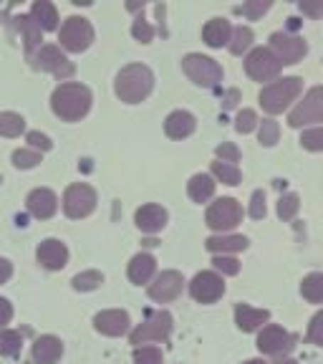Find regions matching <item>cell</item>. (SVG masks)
Segmentation results:
<instances>
[{
  "label": "cell",
  "instance_id": "cell-1",
  "mask_svg": "<svg viewBox=\"0 0 323 364\" xmlns=\"http://www.w3.org/2000/svg\"><path fill=\"white\" fill-rule=\"evenodd\" d=\"M154 86V76L144 63H129L119 71L116 81H114V91L116 97L126 104H139L149 97V91Z\"/></svg>",
  "mask_w": 323,
  "mask_h": 364
},
{
  "label": "cell",
  "instance_id": "cell-2",
  "mask_svg": "<svg viewBox=\"0 0 323 364\" xmlns=\"http://www.w3.org/2000/svg\"><path fill=\"white\" fill-rule=\"evenodd\" d=\"M51 107L63 122H76L86 117V112L91 109V91L84 84L68 81V84H61L53 91Z\"/></svg>",
  "mask_w": 323,
  "mask_h": 364
},
{
  "label": "cell",
  "instance_id": "cell-3",
  "mask_svg": "<svg viewBox=\"0 0 323 364\" xmlns=\"http://www.w3.org/2000/svg\"><path fill=\"white\" fill-rule=\"evenodd\" d=\"M303 89V81L298 76H288V79L273 81L270 86L261 91V104L268 114H280L283 109H288L290 104L298 99Z\"/></svg>",
  "mask_w": 323,
  "mask_h": 364
},
{
  "label": "cell",
  "instance_id": "cell-4",
  "mask_svg": "<svg viewBox=\"0 0 323 364\" xmlns=\"http://www.w3.org/2000/svg\"><path fill=\"white\" fill-rule=\"evenodd\" d=\"M182 68L185 74L195 81L197 86H204V89H215L222 81V68L215 58L202 56V53H190V56L182 58Z\"/></svg>",
  "mask_w": 323,
  "mask_h": 364
},
{
  "label": "cell",
  "instance_id": "cell-5",
  "mask_svg": "<svg viewBox=\"0 0 323 364\" xmlns=\"http://www.w3.org/2000/svg\"><path fill=\"white\" fill-rule=\"evenodd\" d=\"M207 225L217 233H225V230H233L240 220H243V208H240L238 200L233 198H220L210 205V210L204 215Z\"/></svg>",
  "mask_w": 323,
  "mask_h": 364
},
{
  "label": "cell",
  "instance_id": "cell-6",
  "mask_svg": "<svg viewBox=\"0 0 323 364\" xmlns=\"http://www.w3.org/2000/svg\"><path fill=\"white\" fill-rule=\"evenodd\" d=\"M61 46L66 51H74V53H81L86 51L94 41V28H91V23L86 18H79V16H71L66 23H63L61 28V36H58Z\"/></svg>",
  "mask_w": 323,
  "mask_h": 364
},
{
  "label": "cell",
  "instance_id": "cell-7",
  "mask_svg": "<svg viewBox=\"0 0 323 364\" xmlns=\"http://www.w3.org/2000/svg\"><path fill=\"white\" fill-rule=\"evenodd\" d=\"M318 122H323V86H313L288 117V124L295 129L306 124H318Z\"/></svg>",
  "mask_w": 323,
  "mask_h": 364
},
{
  "label": "cell",
  "instance_id": "cell-8",
  "mask_svg": "<svg viewBox=\"0 0 323 364\" xmlns=\"http://www.w3.org/2000/svg\"><path fill=\"white\" fill-rule=\"evenodd\" d=\"M170 334H172V316L167 311H157L139 329L131 331V344L142 347L147 341H167Z\"/></svg>",
  "mask_w": 323,
  "mask_h": 364
},
{
  "label": "cell",
  "instance_id": "cell-9",
  "mask_svg": "<svg viewBox=\"0 0 323 364\" xmlns=\"http://www.w3.org/2000/svg\"><path fill=\"white\" fill-rule=\"evenodd\" d=\"M94 208H97V193L89 185H84V182L71 185L66 190V195H63V210H66L68 218H74V220L94 213Z\"/></svg>",
  "mask_w": 323,
  "mask_h": 364
},
{
  "label": "cell",
  "instance_id": "cell-10",
  "mask_svg": "<svg viewBox=\"0 0 323 364\" xmlns=\"http://www.w3.org/2000/svg\"><path fill=\"white\" fill-rule=\"evenodd\" d=\"M280 68H283V63L273 56L270 48H256V51H250V56L245 58V71H248L250 79L256 81L275 79L280 74Z\"/></svg>",
  "mask_w": 323,
  "mask_h": 364
},
{
  "label": "cell",
  "instance_id": "cell-11",
  "mask_svg": "<svg viewBox=\"0 0 323 364\" xmlns=\"http://www.w3.org/2000/svg\"><path fill=\"white\" fill-rule=\"evenodd\" d=\"M270 51L283 66H290V63H298L303 56H306L308 46H306V41L298 38V36H290V33L278 31V33L270 36Z\"/></svg>",
  "mask_w": 323,
  "mask_h": 364
},
{
  "label": "cell",
  "instance_id": "cell-12",
  "mask_svg": "<svg viewBox=\"0 0 323 364\" xmlns=\"http://www.w3.org/2000/svg\"><path fill=\"white\" fill-rule=\"evenodd\" d=\"M190 294H192L195 301L199 304H215L222 294H225V284H222V276H217L215 271H202L197 273L190 284Z\"/></svg>",
  "mask_w": 323,
  "mask_h": 364
},
{
  "label": "cell",
  "instance_id": "cell-13",
  "mask_svg": "<svg viewBox=\"0 0 323 364\" xmlns=\"http://www.w3.org/2000/svg\"><path fill=\"white\" fill-rule=\"evenodd\" d=\"M33 66L40 68V71H51L58 79H68V76L74 74V63L63 56L58 46H43L38 51V56H35Z\"/></svg>",
  "mask_w": 323,
  "mask_h": 364
},
{
  "label": "cell",
  "instance_id": "cell-14",
  "mask_svg": "<svg viewBox=\"0 0 323 364\" xmlns=\"http://www.w3.org/2000/svg\"><path fill=\"white\" fill-rule=\"evenodd\" d=\"M293 341L295 339L285 329H280V326H275V324H268V326H263L261 336H258V349H261L263 354L278 357V354H285L293 349Z\"/></svg>",
  "mask_w": 323,
  "mask_h": 364
},
{
  "label": "cell",
  "instance_id": "cell-15",
  "mask_svg": "<svg viewBox=\"0 0 323 364\" xmlns=\"http://www.w3.org/2000/svg\"><path fill=\"white\" fill-rule=\"evenodd\" d=\"M182 286H185L182 273L165 271V273H159L154 284H149V296H152L154 301H159V304L172 301V299H177V296L182 294Z\"/></svg>",
  "mask_w": 323,
  "mask_h": 364
},
{
  "label": "cell",
  "instance_id": "cell-16",
  "mask_svg": "<svg viewBox=\"0 0 323 364\" xmlns=\"http://www.w3.org/2000/svg\"><path fill=\"white\" fill-rule=\"evenodd\" d=\"M94 326L97 331L106 336H121L129 331V314L119 311V309H111V311H102L94 318Z\"/></svg>",
  "mask_w": 323,
  "mask_h": 364
},
{
  "label": "cell",
  "instance_id": "cell-17",
  "mask_svg": "<svg viewBox=\"0 0 323 364\" xmlns=\"http://www.w3.org/2000/svg\"><path fill=\"white\" fill-rule=\"evenodd\" d=\"M26 203H28V213L33 218H38V220H48V218L58 210V198L51 193V190H45V188L33 190Z\"/></svg>",
  "mask_w": 323,
  "mask_h": 364
},
{
  "label": "cell",
  "instance_id": "cell-18",
  "mask_svg": "<svg viewBox=\"0 0 323 364\" xmlns=\"http://www.w3.org/2000/svg\"><path fill=\"white\" fill-rule=\"evenodd\" d=\"M68 261V250L61 240L48 238L38 245V263H43L48 271H61Z\"/></svg>",
  "mask_w": 323,
  "mask_h": 364
},
{
  "label": "cell",
  "instance_id": "cell-19",
  "mask_svg": "<svg viewBox=\"0 0 323 364\" xmlns=\"http://www.w3.org/2000/svg\"><path fill=\"white\" fill-rule=\"evenodd\" d=\"M134 220H136V228H139L142 233L154 235L167 225V210L165 208H159V205H144V208L136 210Z\"/></svg>",
  "mask_w": 323,
  "mask_h": 364
},
{
  "label": "cell",
  "instance_id": "cell-20",
  "mask_svg": "<svg viewBox=\"0 0 323 364\" xmlns=\"http://www.w3.org/2000/svg\"><path fill=\"white\" fill-rule=\"evenodd\" d=\"M195 127H197L195 117L190 112H182V109L172 112L165 122V132H167V136H172V139H185V136L192 134Z\"/></svg>",
  "mask_w": 323,
  "mask_h": 364
},
{
  "label": "cell",
  "instance_id": "cell-21",
  "mask_svg": "<svg viewBox=\"0 0 323 364\" xmlns=\"http://www.w3.org/2000/svg\"><path fill=\"white\" fill-rule=\"evenodd\" d=\"M63 354V344L58 336H40L33 344V362L35 364H56Z\"/></svg>",
  "mask_w": 323,
  "mask_h": 364
},
{
  "label": "cell",
  "instance_id": "cell-22",
  "mask_svg": "<svg viewBox=\"0 0 323 364\" xmlns=\"http://www.w3.org/2000/svg\"><path fill=\"white\" fill-rule=\"evenodd\" d=\"M268 318H270V314H268L265 309H253V306H248V304H238V309H235V321H238V326L243 331L261 329Z\"/></svg>",
  "mask_w": 323,
  "mask_h": 364
},
{
  "label": "cell",
  "instance_id": "cell-23",
  "mask_svg": "<svg viewBox=\"0 0 323 364\" xmlns=\"http://www.w3.org/2000/svg\"><path fill=\"white\" fill-rule=\"evenodd\" d=\"M230 36H233V28H230V23L225 18H212L202 31V38L207 46L212 48H222V46L230 43Z\"/></svg>",
  "mask_w": 323,
  "mask_h": 364
},
{
  "label": "cell",
  "instance_id": "cell-24",
  "mask_svg": "<svg viewBox=\"0 0 323 364\" xmlns=\"http://www.w3.org/2000/svg\"><path fill=\"white\" fill-rule=\"evenodd\" d=\"M154 271H157V261H154L149 253H139V256L131 258L129 263V279L134 281V284H147L149 279L154 276Z\"/></svg>",
  "mask_w": 323,
  "mask_h": 364
},
{
  "label": "cell",
  "instance_id": "cell-25",
  "mask_svg": "<svg viewBox=\"0 0 323 364\" xmlns=\"http://www.w3.org/2000/svg\"><path fill=\"white\" fill-rule=\"evenodd\" d=\"M207 250L217 253V256H225V253H235V250L248 248V238L245 235H212L207 238Z\"/></svg>",
  "mask_w": 323,
  "mask_h": 364
},
{
  "label": "cell",
  "instance_id": "cell-26",
  "mask_svg": "<svg viewBox=\"0 0 323 364\" xmlns=\"http://www.w3.org/2000/svg\"><path fill=\"white\" fill-rule=\"evenodd\" d=\"M31 18L38 23L40 31H53L58 26V13L48 0H38V3H33V8H31Z\"/></svg>",
  "mask_w": 323,
  "mask_h": 364
},
{
  "label": "cell",
  "instance_id": "cell-27",
  "mask_svg": "<svg viewBox=\"0 0 323 364\" xmlns=\"http://www.w3.org/2000/svg\"><path fill=\"white\" fill-rule=\"evenodd\" d=\"M187 193L195 203H207L215 195V180L210 175H195L187 182Z\"/></svg>",
  "mask_w": 323,
  "mask_h": 364
},
{
  "label": "cell",
  "instance_id": "cell-28",
  "mask_svg": "<svg viewBox=\"0 0 323 364\" xmlns=\"http://www.w3.org/2000/svg\"><path fill=\"white\" fill-rule=\"evenodd\" d=\"M16 23H18V28L23 31V38H26V53L31 56L35 46L40 43V28H38V23H35L31 16H18Z\"/></svg>",
  "mask_w": 323,
  "mask_h": 364
},
{
  "label": "cell",
  "instance_id": "cell-29",
  "mask_svg": "<svg viewBox=\"0 0 323 364\" xmlns=\"http://www.w3.org/2000/svg\"><path fill=\"white\" fill-rule=\"evenodd\" d=\"M301 294L306 301L323 304V273H308L301 284Z\"/></svg>",
  "mask_w": 323,
  "mask_h": 364
},
{
  "label": "cell",
  "instance_id": "cell-30",
  "mask_svg": "<svg viewBox=\"0 0 323 364\" xmlns=\"http://www.w3.org/2000/svg\"><path fill=\"white\" fill-rule=\"evenodd\" d=\"M23 129H26V122H23L21 114H16V112L0 114V134L3 136H18Z\"/></svg>",
  "mask_w": 323,
  "mask_h": 364
},
{
  "label": "cell",
  "instance_id": "cell-31",
  "mask_svg": "<svg viewBox=\"0 0 323 364\" xmlns=\"http://www.w3.org/2000/svg\"><path fill=\"white\" fill-rule=\"evenodd\" d=\"M250 43H253V31L248 28V26H238V28L233 31V36H230V51L235 53V56H240L243 51H248Z\"/></svg>",
  "mask_w": 323,
  "mask_h": 364
},
{
  "label": "cell",
  "instance_id": "cell-32",
  "mask_svg": "<svg viewBox=\"0 0 323 364\" xmlns=\"http://www.w3.org/2000/svg\"><path fill=\"white\" fill-rule=\"evenodd\" d=\"M212 175L225 185H238L240 182L238 165H230V162H212Z\"/></svg>",
  "mask_w": 323,
  "mask_h": 364
},
{
  "label": "cell",
  "instance_id": "cell-33",
  "mask_svg": "<svg viewBox=\"0 0 323 364\" xmlns=\"http://www.w3.org/2000/svg\"><path fill=\"white\" fill-rule=\"evenodd\" d=\"M23 336L18 331H0V354L6 357H16L21 352Z\"/></svg>",
  "mask_w": 323,
  "mask_h": 364
},
{
  "label": "cell",
  "instance_id": "cell-34",
  "mask_svg": "<svg viewBox=\"0 0 323 364\" xmlns=\"http://www.w3.org/2000/svg\"><path fill=\"white\" fill-rule=\"evenodd\" d=\"M104 284V276L99 271H84L74 279V289L76 291H94Z\"/></svg>",
  "mask_w": 323,
  "mask_h": 364
},
{
  "label": "cell",
  "instance_id": "cell-35",
  "mask_svg": "<svg viewBox=\"0 0 323 364\" xmlns=\"http://www.w3.org/2000/svg\"><path fill=\"white\" fill-rule=\"evenodd\" d=\"M298 208H301V198H298V195H295V193L283 195V198H280V203H278L280 220H293L295 213H298Z\"/></svg>",
  "mask_w": 323,
  "mask_h": 364
},
{
  "label": "cell",
  "instance_id": "cell-36",
  "mask_svg": "<svg viewBox=\"0 0 323 364\" xmlns=\"http://www.w3.org/2000/svg\"><path fill=\"white\" fill-rule=\"evenodd\" d=\"M278 122H273V119H263L261 122V132H258V136H261V144L263 147H273V144L278 142Z\"/></svg>",
  "mask_w": 323,
  "mask_h": 364
},
{
  "label": "cell",
  "instance_id": "cell-37",
  "mask_svg": "<svg viewBox=\"0 0 323 364\" xmlns=\"http://www.w3.org/2000/svg\"><path fill=\"white\" fill-rule=\"evenodd\" d=\"M301 144L311 152H323V127L318 129H306L301 134Z\"/></svg>",
  "mask_w": 323,
  "mask_h": 364
},
{
  "label": "cell",
  "instance_id": "cell-38",
  "mask_svg": "<svg viewBox=\"0 0 323 364\" xmlns=\"http://www.w3.org/2000/svg\"><path fill=\"white\" fill-rule=\"evenodd\" d=\"M40 162V154L38 152H31V149H18L13 152V165L21 167V170H31Z\"/></svg>",
  "mask_w": 323,
  "mask_h": 364
},
{
  "label": "cell",
  "instance_id": "cell-39",
  "mask_svg": "<svg viewBox=\"0 0 323 364\" xmlns=\"http://www.w3.org/2000/svg\"><path fill=\"white\" fill-rule=\"evenodd\" d=\"M134 364H162V352L157 347H136Z\"/></svg>",
  "mask_w": 323,
  "mask_h": 364
},
{
  "label": "cell",
  "instance_id": "cell-40",
  "mask_svg": "<svg viewBox=\"0 0 323 364\" xmlns=\"http://www.w3.org/2000/svg\"><path fill=\"white\" fill-rule=\"evenodd\" d=\"M258 124V114L253 112V109H243V112L238 114V119H235V129L240 132V134H248V132H253Z\"/></svg>",
  "mask_w": 323,
  "mask_h": 364
},
{
  "label": "cell",
  "instance_id": "cell-41",
  "mask_svg": "<svg viewBox=\"0 0 323 364\" xmlns=\"http://www.w3.org/2000/svg\"><path fill=\"white\" fill-rule=\"evenodd\" d=\"M212 266L220 273H225V276H238L240 273V263L233 256H215L212 258Z\"/></svg>",
  "mask_w": 323,
  "mask_h": 364
},
{
  "label": "cell",
  "instance_id": "cell-42",
  "mask_svg": "<svg viewBox=\"0 0 323 364\" xmlns=\"http://www.w3.org/2000/svg\"><path fill=\"white\" fill-rule=\"evenodd\" d=\"M308 339L318 347H323V311H318L316 316L311 318V326H308Z\"/></svg>",
  "mask_w": 323,
  "mask_h": 364
},
{
  "label": "cell",
  "instance_id": "cell-43",
  "mask_svg": "<svg viewBox=\"0 0 323 364\" xmlns=\"http://www.w3.org/2000/svg\"><path fill=\"white\" fill-rule=\"evenodd\" d=\"M250 218H256V220L265 218V193H263V190L253 193V200H250Z\"/></svg>",
  "mask_w": 323,
  "mask_h": 364
},
{
  "label": "cell",
  "instance_id": "cell-44",
  "mask_svg": "<svg viewBox=\"0 0 323 364\" xmlns=\"http://www.w3.org/2000/svg\"><path fill=\"white\" fill-rule=\"evenodd\" d=\"M131 33H134V38L136 41H142V43H149V41L154 38V28L149 26L147 21H134V26H131Z\"/></svg>",
  "mask_w": 323,
  "mask_h": 364
},
{
  "label": "cell",
  "instance_id": "cell-45",
  "mask_svg": "<svg viewBox=\"0 0 323 364\" xmlns=\"http://www.w3.org/2000/svg\"><path fill=\"white\" fill-rule=\"evenodd\" d=\"M238 11L245 13L248 18H253V21H256L258 16H263L265 11H270V3H268V0H265V3H263V0H256V3H245V6L238 8Z\"/></svg>",
  "mask_w": 323,
  "mask_h": 364
},
{
  "label": "cell",
  "instance_id": "cell-46",
  "mask_svg": "<svg viewBox=\"0 0 323 364\" xmlns=\"http://www.w3.org/2000/svg\"><path fill=\"white\" fill-rule=\"evenodd\" d=\"M217 157H220V162H230V165H235V162L240 159V152H238L235 144L222 142L220 147H217Z\"/></svg>",
  "mask_w": 323,
  "mask_h": 364
},
{
  "label": "cell",
  "instance_id": "cell-47",
  "mask_svg": "<svg viewBox=\"0 0 323 364\" xmlns=\"http://www.w3.org/2000/svg\"><path fill=\"white\" fill-rule=\"evenodd\" d=\"M28 144L35 149H40V152H48V149L53 147L51 139H48L45 134H40V132H28Z\"/></svg>",
  "mask_w": 323,
  "mask_h": 364
},
{
  "label": "cell",
  "instance_id": "cell-48",
  "mask_svg": "<svg viewBox=\"0 0 323 364\" xmlns=\"http://www.w3.org/2000/svg\"><path fill=\"white\" fill-rule=\"evenodd\" d=\"M298 8H301L306 16L311 18H321L323 16V0H316V3H311V0H301L298 3Z\"/></svg>",
  "mask_w": 323,
  "mask_h": 364
},
{
  "label": "cell",
  "instance_id": "cell-49",
  "mask_svg": "<svg viewBox=\"0 0 323 364\" xmlns=\"http://www.w3.org/2000/svg\"><path fill=\"white\" fill-rule=\"evenodd\" d=\"M11 318H13V306L6 301V299H0V329H3Z\"/></svg>",
  "mask_w": 323,
  "mask_h": 364
},
{
  "label": "cell",
  "instance_id": "cell-50",
  "mask_svg": "<svg viewBox=\"0 0 323 364\" xmlns=\"http://www.w3.org/2000/svg\"><path fill=\"white\" fill-rule=\"evenodd\" d=\"M11 273H13V266L6 258H0V284H6V281L11 279Z\"/></svg>",
  "mask_w": 323,
  "mask_h": 364
},
{
  "label": "cell",
  "instance_id": "cell-51",
  "mask_svg": "<svg viewBox=\"0 0 323 364\" xmlns=\"http://www.w3.org/2000/svg\"><path fill=\"white\" fill-rule=\"evenodd\" d=\"M238 97H240V94H238V91H230V94H227V97H225V109H233L235 107V104H238Z\"/></svg>",
  "mask_w": 323,
  "mask_h": 364
},
{
  "label": "cell",
  "instance_id": "cell-52",
  "mask_svg": "<svg viewBox=\"0 0 323 364\" xmlns=\"http://www.w3.org/2000/svg\"><path fill=\"white\" fill-rule=\"evenodd\" d=\"M275 364H298V362H295V359H278Z\"/></svg>",
  "mask_w": 323,
  "mask_h": 364
},
{
  "label": "cell",
  "instance_id": "cell-53",
  "mask_svg": "<svg viewBox=\"0 0 323 364\" xmlns=\"http://www.w3.org/2000/svg\"><path fill=\"white\" fill-rule=\"evenodd\" d=\"M245 364H265L263 359H250V362H245Z\"/></svg>",
  "mask_w": 323,
  "mask_h": 364
},
{
  "label": "cell",
  "instance_id": "cell-54",
  "mask_svg": "<svg viewBox=\"0 0 323 364\" xmlns=\"http://www.w3.org/2000/svg\"><path fill=\"white\" fill-rule=\"evenodd\" d=\"M0 182H3V177H0Z\"/></svg>",
  "mask_w": 323,
  "mask_h": 364
}]
</instances>
